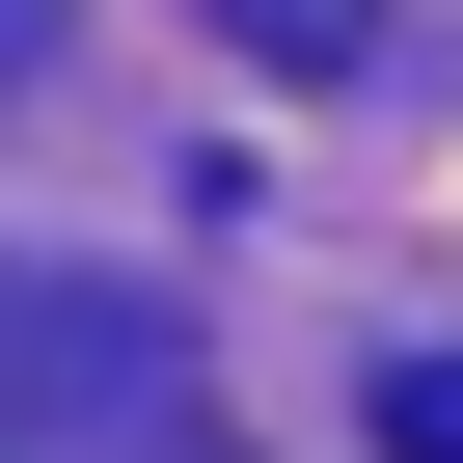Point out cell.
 <instances>
[{"label": "cell", "instance_id": "obj_2", "mask_svg": "<svg viewBox=\"0 0 463 463\" xmlns=\"http://www.w3.org/2000/svg\"><path fill=\"white\" fill-rule=\"evenodd\" d=\"M382 463H463V354H382Z\"/></svg>", "mask_w": 463, "mask_h": 463}, {"label": "cell", "instance_id": "obj_1", "mask_svg": "<svg viewBox=\"0 0 463 463\" xmlns=\"http://www.w3.org/2000/svg\"><path fill=\"white\" fill-rule=\"evenodd\" d=\"M0 463H191V327L137 273H28L0 246Z\"/></svg>", "mask_w": 463, "mask_h": 463}, {"label": "cell", "instance_id": "obj_3", "mask_svg": "<svg viewBox=\"0 0 463 463\" xmlns=\"http://www.w3.org/2000/svg\"><path fill=\"white\" fill-rule=\"evenodd\" d=\"M28 55H55V28H28V0H0V82H28Z\"/></svg>", "mask_w": 463, "mask_h": 463}]
</instances>
